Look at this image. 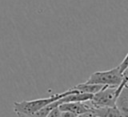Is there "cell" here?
Masks as SVG:
<instances>
[{
  "label": "cell",
  "instance_id": "4",
  "mask_svg": "<svg viewBox=\"0 0 128 117\" xmlns=\"http://www.w3.org/2000/svg\"><path fill=\"white\" fill-rule=\"evenodd\" d=\"M115 106L121 113V116H128V85L124 86L119 92Z\"/></svg>",
  "mask_w": 128,
  "mask_h": 117
},
{
  "label": "cell",
  "instance_id": "7",
  "mask_svg": "<svg viewBox=\"0 0 128 117\" xmlns=\"http://www.w3.org/2000/svg\"><path fill=\"white\" fill-rule=\"evenodd\" d=\"M126 85H128V66L122 71V82H121V84L117 87V93L119 94V92L121 91V89H122L124 86H126Z\"/></svg>",
  "mask_w": 128,
  "mask_h": 117
},
{
  "label": "cell",
  "instance_id": "8",
  "mask_svg": "<svg viewBox=\"0 0 128 117\" xmlns=\"http://www.w3.org/2000/svg\"><path fill=\"white\" fill-rule=\"evenodd\" d=\"M128 66V53L126 54V56L124 57V59H123V61L118 65V67H119V69H120V71L122 72L126 67Z\"/></svg>",
  "mask_w": 128,
  "mask_h": 117
},
{
  "label": "cell",
  "instance_id": "5",
  "mask_svg": "<svg viewBox=\"0 0 128 117\" xmlns=\"http://www.w3.org/2000/svg\"><path fill=\"white\" fill-rule=\"evenodd\" d=\"M92 116L93 117H100V116H121V113L119 112V110L116 107H109V106H105V107H99V108H95L93 109L92 112Z\"/></svg>",
  "mask_w": 128,
  "mask_h": 117
},
{
  "label": "cell",
  "instance_id": "1",
  "mask_svg": "<svg viewBox=\"0 0 128 117\" xmlns=\"http://www.w3.org/2000/svg\"><path fill=\"white\" fill-rule=\"evenodd\" d=\"M71 92V88L66 90L65 92L61 93H53L49 95L46 98H40V99H35V100H24V101H19V102H14L13 103V108L14 112L18 116H34L35 113L49 104L50 102H53Z\"/></svg>",
  "mask_w": 128,
  "mask_h": 117
},
{
  "label": "cell",
  "instance_id": "2",
  "mask_svg": "<svg viewBox=\"0 0 128 117\" xmlns=\"http://www.w3.org/2000/svg\"><path fill=\"white\" fill-rule=\"evenodd\" d=\"M121 82H122V72L120 71L118 66L110 70L94 72L90 75V77L86 81V83L99 84V85L111 86V87H118L121 84Z\"/></svg>",
  "mask_w": 128,
  "mask_h": 117
},
{
  "label": "cell",
  "instance_id": "6",
  "mask_svg": "<svg viewBox=\"0 0 128 117\" xmlns=\"http://www.w3.org/2000/svg\"><path fill=\"white\" fill-rule=\"evenodd\" d=\"M104 86L103 85H99V84H92V83H79L76 86H74L73 88L76 90H79L81 92L84 93H89V94H94L97 91H99L100 89H102Z\"/></svg>",
  "mask_w": 128,
  "mask_h": 117
},
{
  "label": "cell",
  "instance_id": "9",
  "mask_svg": "<svg viewBox=\"0 0 128 117\" xmlns=\"http://www.w3.org/2000/svg\"><path fill=\"white\" fill-rule=\"evenodd\" d=\"M48 116H61V110L59 109L58 106L54 107L48 114Z\"/></svg>",
  "mask_w": 128,
  "mask_h": 117
},
{
  "label": "cell",
  "instance_id": "3",
  "mask_svg": "<svg viewBox=\"0 0 128 117\" xmlns=\"http://www.w3.org/2000/svg\"><path fill=\"white\" fill-rule=\"evenodd\" d=\"M117 96H118L117 87L104 86L102 89H100L99 91H97L92 95L90 102L95 108L105 107V106L116 107L115 102Z\"/></svg>",
  "mask_w": 128,
  "mask_h": 117
}]
</instances>
